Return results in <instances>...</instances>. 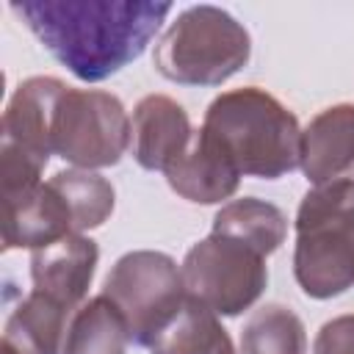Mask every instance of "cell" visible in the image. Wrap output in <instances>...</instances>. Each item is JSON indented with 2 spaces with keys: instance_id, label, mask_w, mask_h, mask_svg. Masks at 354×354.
I'll return each instance as SVG.
<instances>
[{
  "instance_id": "1",
  "label": "cell",
  "mask_w": 354,
  "mask_h": 354,
  "mask_svg": "<svg viewBox=\"0 0 354 354\" xmlns=\"http://www.w3.org/2000/svg\"><path fill=\"white\" fill-rule=\"evenodd\" d=\"M11 11L77 80L100 83L133 64L155 39L171 3L22 0Z\"/></svg>"
},
{
  "instance_id": "2",
  "label": "cell",
  "mask_w": 354,
  "mask_h": 354,
  "mask_svg": "<svg viewBox=\"0 0 354 354\" xmlns=\"http://www.w3.org/2000/svg\"><path fill=\"white\" fill-rule=\"evenodd\" d=\"M202 130L241 177L279 180L301 160V127L274 94L257 86L221 91L205 111Z\"/></svg>"
},
{
  "instance_id": "3",
  "label": "cell",
  "mask_w": 354,
  "mask_h": 354,
  "mask_svg": "<svg viewBox=\"0 0 354 354\" xmlns=\"http://www.w3.org/2000/svg\"><path fill=\"white\" fill-rule=\"evenodd\" d=\"M293 277L310 299H332L354 285V180L313 185L301 196Z\"/></svg>"
},
{
  "instance_id": "4",
  "label": "cell",
  "mask_w": 354,
  "mask_h": 354,
  "mask_svg": "<svg viewBox=\"0 0 354 354\" xmlns=\"http://www.w3.org/2000/svg\"><path fill=\"white\" fill-rule=\"evenodd\" d=\"M252 58V36L218 6H191L160 33L152 64L177 86H221Z\"/></svg>"
},
{
  "instance_id": "5",
  "label": "cell",
  "mask_w": 354,
  "mask_h": 354,
  "mask_svg": "<svg viewBox=\"0 0 354 354\" xmlns=\"http://www.w3.org/2000/svg\"><path fill=\"white\" fill-rule=\"evenodd\" d=\"M102 296H108L122 313L130 343L147 348L188 299L177 260L155 249L122 254L102 282Z\"/></svg>"
},
{
  "instance_id": "6",
  "label": "cell",
  "mask_w": 354,
  "mask_h": 354,
  "mask_svg": "<svg viewBox=\"0 0 354 354\" xmlns=\"http://www.w3.org/2000/svg\"><path fill=\"white\" fill-rule=\"evenodd\" d=\"M180 271L185 293L216 315L227 318L254 307L268 285L266 254L218 232L196 241L185 252Z\"/></svg>"
},
{
  "instance_id": "7",
  "label": "cell",
  "mask_w": 354,
  "mask_h": 354,
  "mask_svg": "<svg viewBox=\"0 0 354 354\" xmlns=\"http://www.w3.org/2000/svg\"><path fill=\"white\" fill-rule=\"evenodd\" d=\"M133 124L122 100L100 88H66L53 122V155L75 169L116 166L130 149Z\"/></svg>"
},
{
  "instance_id": "8",
  "label": "cell",
  "mask_w": 354,
  "mask_h": 354,
  "mask_svg": "<svg viewBox=\"0 0 354 354\" xmlns=\"http://www.w3.org/2000/svg\"><path fill=\"white\" fill-rule=\"evenodd\" d=\"M66 88L64 80L50 75L22 80L3 111L0 147H11L47 166L53 155V122Z\"/></svg>"
},
{
  "instance_id": "9",
  "label": "cell",
  "mask_w": 354,
  "mask_h": 354,
  "mask_svg": "<svg viewBox=\"0 0 354 354\" xmlns=\"http://www.w3.org/2000/svg\"><path fill=\"white\" fill-rule=\"evenodd\" d=\"M133 138L130 149L141 169L163 171L188 149L194 138L185 108L169 94H147L133 108Z\"/></svg>"
},
{
  "instance_id": "10",
  "label": "cell",
  "mask_w": 354,
  "mask_h": 354,
  "mask_svg": "<svg viewBox=\"0 0 354 354\" xmlns=\"http://www.w3.org/2000/svg\"><path fill=\"white\" fill-rule=\"evenodd\" d=\"M100 260V246L86 235H66L50 246L33 249L30 279L33 290L50 296L66 310H77L91 288Z\"/></svg>"
},
{
  "instance_id": "11",
  "label": "cell",
  "mask_w": 354,
  "mask_h": 354,
  "mask_svg": "<svg viewBox=\"0 0 354 354\" xmlns=\"http://www.w3.org/2000/svg\"><path fill=\"white\" fill-rule=\"evenodd\" d=\"M169 188L194 205H218L241 185V171L218 149V144L199 127L188 149L166 169Z\"/></svg>"
},
{
  "instance_id": "12",
  "label": "cell",
  "mask_w": 354,
  "mask_h": 354,
  "mask_svg": "<svg viewBox=\"0 0 354 354\" xmlns=\"http://www.w3.org/2000/svg\"><path fill=\"white\" fill-rule=\"evenodd\" d=\"M307 183L326 185L354 166V105L337 102L324 108L301 130V160Z\"/></svg>"
},
{
  "instance_id": "13",
  "label": "cell",
  "mask_w": 354,
  "mask_h": 354,
  "mask_svg": "<svg viewBox=\"0 0 354 354\" xmlns=\"http://www.w3.org/2000/svg\"><path fill=\"white\" fill-rule=\"evenodd\" d=\"M6 221H3V249H41L66 235H77L72 227V213L64 196L47 183L33 188L30 194L3 199Z\"/></svg>"
},
{
  "instance_id": "14",
  "label": "cell",
  "mask_w": 354,
  "mask_h": 354,
  "mask_svg": "<svg viewBox=\"0 0 354 354\" xmlns=\"http://www.w3.org/2000/svg\"><path fill=\"white\" fill-rule=\"evenodd\" d=\"M69 318L72 310L39 290H30L11 310L3 329V343H8L17 354H61Z\"/></svg>"
},
{
  "instance_id": "15",
  "label": "cell",
  "mask_w": 354,
  "mask_h": 354,
  "mask_svg": "<svg viewBox=\"0 0 354 354\" xmlns=\"http://www.w3.org/2000/svg\"><path fill=\"white\" fill-rule=\"evenodd\" d=\"M210 232L243 241L268 257L285 243L288 218L274 202H266L257 196H241V199H230L218 207V213L213 216Z\"/></svg>"
},
{
  "instance_id": "16",
  "label": "cell",
  "mask_w": 354,
  "mask_h": 354,
  "mask_svg": "<svg viewBox=\"0 0 354 354\" xmlns=\"http://www.w3.org/2000/svg\"><path fill=\"white\" fill-rule=\"evenodd\" d=\"M130 332L108 296L83 301L66 326L61 354H127Z\"/></svg>"
},
{
  "instance_id": "17",
  "label": "cell",
  "mask_w": 354,
  "mask_h": 354,
  "mask_svg": "<svg viewBox=\"0 0 354 354\" xmlns=\"http://www.w3.org/2000/svg\"><path fill=\"white\" fill-rule=\"evenodd\" d=\"M149 354H235V346L218 315L188 296L174 321L149 343Z\"/></svg>"
},
{
  "instance_id": "18",
  "label": "cell",
  "mask_w": 354,
  "mask_h": 354,
  "mask_svg": "<svg viewBox=\"0 0 354 354\" xmlns=\"http://www.w3.org/2000/svg\"><path fill=\"white\" fill-rule=\"evenodd\" d=\"M241 354H307L301 318L279 301L257 307L241 329Z\"/></svg>"
},
{
  "instance_id": "19",
  "label": "cell",
  "mask_w": 354,
  "mask_h": 354,
  "mask_svg": "<svg viewBox=\"0 0 354 354\" xmlns=\"http://www.w3.org/2000/svg\"><path fill=\"white\" fill-rule=\"evenodd\" d=\"M50 185L64 196V202L72 213V227L77 235H83L86 230L102 227L113 213L116 191L97 171L64 169V171H55L50 177Z\"/></svg>"
},
{
  "instance_id": "20",
  "label": "cell",
  "mask_w": 354,
  "mask_h": 354,
  "mask_svg": "<svg viewBox=\"0 0 354 354\" xmlns=\"http://www.w3.org/2000/svg\"><path fill=\"white\" fill-rule=\"evenodd\" d=\"M313 354H354V313L326 321L315 335Z\"/></svg>"
},
{
  "instance_id": "21",
  "label": "cell",
  "mask_w": 354,
  "mask_h": 354,
  "mask_svg": "<svg viewBox=\"0 0 354 354\" xmlns=\"http://www.w3.org/2000/svg\"><path fill=\"white\" fill-rule=\"evenodd\" d=\"M0 354H17V351H14L8 343H3V346H0Z\"/></svg>"
}]
</instances>
